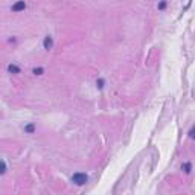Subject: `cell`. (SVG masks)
<instances>
[{"mask_svg":"<svg viewBox=\"0 0 195 195\" xmlns=\"http://www.w3.org/2000/svg\"><path fill=\"white\" fill-rule=\"evenodd\" d=\"M72 181L75 183L76 186H84V184L88 181V177H87V174H84V172H76V174L72 175Z\"/></svg>","mask_w":195,"mask_h":195,"instance_id":"cell-1","label":"cell"},{"mask_svg":"<svg viewBox=\"0 0 195 195\" xmlns=\"http://www.w3.org/2000/svg\"><path fill=\"white\" fill-rule=\"evenodd\" d=\"M26 9V3H24V0H18V2H15L12 6H11V11L12 12H21Z\"/></svg>","mask_w":195,"mask_h":195,"instance_id":"cell-2","label":"cell"},{"mask_svg":"<svg viewBox=\"0 0 195 195\" xmlns=\"http://www.w3.org/2000/svg\"><path fill=\"white\" fill-rule=\"evenodd\" d=\"M43 46H44V49H46V51H49V49H52V47H54V38H52L51 35H47V37H44Z\"/></svg>","mask_w":195,"mask_h":195,"instance_id":"cell-3","label":"cell"},{"mask_svg":"<svg viewBox=\"0 0 195 195\" xmlns=\"http://www.w3.org/2000/svg\"><path fill=\"white\" fill-rule=\"evenodd\" d=\"M8 72H9V73H14V75H15V73H20V67L15 66V64H9V66H8Z\"/></svg>","mask_w":195,"mask_h":195,"instance_id":"cell-4","label":"cell"},{"mask_svg":"<svg viewBox=\"0 0 195 195\" xmlns=\"http://www.w3.org/2000/svg\"><path fill=\"white\" fill-rule=\"evenodd\" d=\"M35 131V125L34 124H28L26 127H24V133H28V134H32Z\"/></svg>","mask_w":195,"mask_h":195,"instance_id":"cell-5","label":"cell"},{"mask_svg":"<svg viewBox=\"0 0 195 195\" xmlns=\"http://www.w3.org/2000/svg\"><path fill=\"white\" fill-rule=\"evenodd\" d=\"M32 73H34V75H43V73H44V69L43 67H35V69H32Z\"/></svg>","mask_w":195,"mask_h":195,"instance_id":"cell-6","label":"cell"},{"mask_svg":"<svg viewBox=\"0 0 195 195\" xmlns=\"http://www.w3.org/2000/svg\"><path fill=\"white\" fill-rule=\"evenodd\" d=\"M6 172V163L5 160H0V174H5Z\"/></svg>","mask_w":195,"mask_h":195,"instance_id":"cell-7","label":"cell"},{"mask_svg":"<svg viewBox=\"0 0 195 195\" xmlns=\"http://www.w3.org/2000/svg\"><path fill=\"white\" fill-rule=\"evenodd\" d=\"M183 169H184L186 174H189L190 171H192V165H190V163H184V165H183Z\"/></svg>","mask_w":195,"mask_h":195,"instance_id":"cell-8","label":"cell"},{"mask_svg":"<svg viewBox=\"0 0 195 195\" xmlns=\"http://www.w3.org/2000/svg\"><path fill=\"white\" fill-rule=\"evenodd\" d=\"M165 8H166V0H162V2L157 5V9H159V11H163Z\"/></svg>","mask_w":195,"mask_h":195,"instance_id":"cell-9","label":"cell"},{"mask_svg":"<svg viewBox=\"0 0 195 195\" xmlns=\"http://www.w3.org/2000/svg\"><path fill=\"white\" fill-rule=\"evenodd\" d=\"M104 84H105L104 79H98V81H96V87H98V88H104Z\"/></svg>","mask_w":195,"mask_h":195,"instance_id":"cell-10","label":"cell"},{"mask_svg":"<svg viewBox=\"0 0 195 195\" xmlns=\"http://www.w3.org/2000/svg\"><path fill=\"white\" fill-rule=\"evenodd\" d=\"M189 137H193V128H192V130L189 131Z\"/></svg>","mask_w":195,"mask_h":195,"instance_id":"cell-11","label":"cell"}]
</instances>
